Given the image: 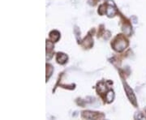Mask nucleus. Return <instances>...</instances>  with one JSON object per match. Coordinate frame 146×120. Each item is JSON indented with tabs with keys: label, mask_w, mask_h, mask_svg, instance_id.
<instances>
[{
	"label": "nucleus",
	"mask_w": 146,
	"mask_h": 120,
	"mask_svg": "<svg viewBox=\"0 0 146 120\" xmlns=\"http://www.w3.org/2000/svg\"><path fill=\"white\" fill-rule=\"evenodd\" d=\"M127 46V42L122 37L119 38V41H115L113 44L114 49L116 51H119V52L123 51Z\"/></svg>",
	"instance_id": "f257e3e1"
},
{
	"label": "nucleus",
	"mask_w": 146,
	"mask_h": 120,
	"mask_svg": "<svg viewBox=\"0 0 146 120\" xmlns=\"http://www.w3.org/2000/svg\"><path fill=\"white\" fill-rule=\"evenodd\" d=\"M123 85H124V89H125L126 93H127V97L129 98V100L131 101V102L135 106H136V105H137V103H136V98L135 94H134L133 90L131 89L130 87L127 85V83H123Z\"/></svg>",
	"instance_id": "f03ea898"
},
{
	"label": "nucleus",
	"mask_w": 146,
	"mask_h": 120,
	"mask_svg": "<svg viewBox=\"0 0 146 120\" xmlns=\"http://www.w3.org/2000/svg\"><path fill=\"white\" fill-rule=\"evenodd\" d=\"M106 14L109 17L114 16L116 14V7L113 1L108 0L107 2V9H106Z\"/></svg>",
	"instance_id": "7ed1b4c3"
},
{
	"label": "nucleus",
	"mask_w": 146,
	"mask_h": 120,
	"mask_svg": "<svg viewBox=\"0 0 146 120\" xmlns=\"http://www.w3.org/2000/svg\"><path fill=\"white\" fill-rule=\"evenodd\" d=\"M57 62L60 64H64L68 60V56L63 53H58L57 54Z\"/></svg>",
	"instance_id": "20e7f679"
},
{
	"label": "nucleus",
	"mask_w": 146,
	"mask_h": 120,
	"mask_svg": "<svg viewBox=\"0 0 146 120\" xmlns=\"http://www.w3.org/2000/svg\"><path fill=\"white\" fill-rule=\"evenodd\" d=\"M84 118H86V119H97V114L95 112H90V111H84L83 112V115H82Z\"/></svg>",
	"instance_id": "39448f33"
},
{
	"label": "nucleus",
	"mask_w": 146,
	"mask_h": 120,
	"mask_svg": "<svg viewBox=\"0 0 146 120\" xmlns=\"http://www.w3.org/2000/svg\"><path fill=\"white\" fill-rule=\"evenodd\" d=\"M50 37L51 40H52L54 42H58V40L59 37H60V33L58 31H56V30H54V31H52L50 33Z\"/></svg>",
	"instance_id": "423d86ee"
},
{
	"label": "nucleus",
	"mask_w": 146,
	"mask_h": 120,
	"mask_svg": "<svg viewBox=\"0 0 146 120\" xmlns=\"http://www.w3.org/2000/svg\"><path fill=\"white\" fill-rule=\"evenodd\" d=\"M114 97H115V94H114V91L113 90H109L106 93V98L107 100V102H111L113 99H114Z\"/></svg>",
	"instance_id": "0eeeda50"
},
{
	"label": "nucleus",
	"mask_w": 146,
	"mask_h": 120,
	"mask_svg": "<svg viewBox=\"0 0 146 120\" xmlns=\"http://www.w3.org/2000/svg\"><path fill=\"white\" fill-rule=\"evenodd\" d=\"M135 119H146V117L141 112H137L135 116H134Z\"/></svg>",
	"instance_id": "6e6552de"
}]
</instances>
